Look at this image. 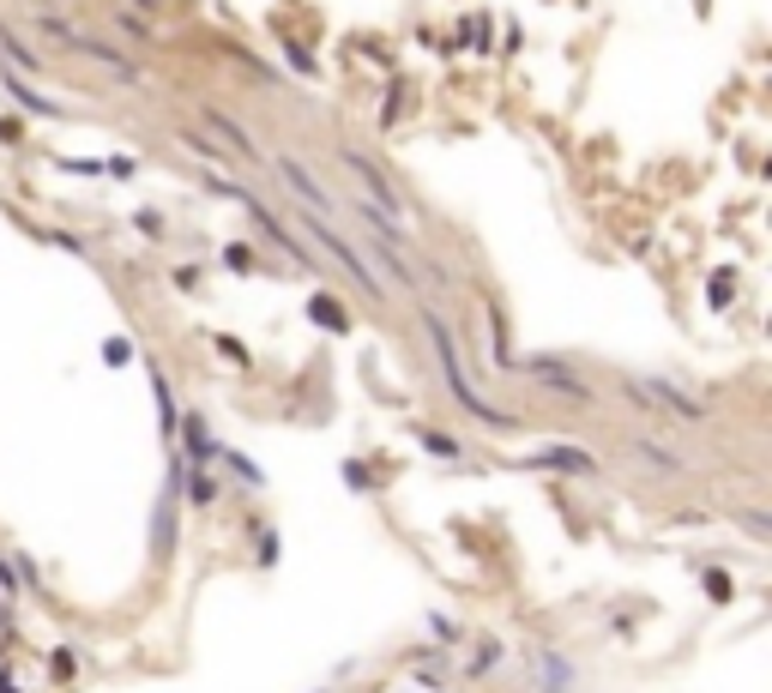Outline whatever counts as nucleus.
<instances>
[{
    "mask_svg": "<svg viewBox=\"0 0 772 693\" xmlns=\"http://www.w3.org/2000/svg\"><path fill=\"white\" fill-rule=\"evenodd\" d=\"M187 446H194L199 458H218V441L206 434V422H187Z\"/></svg>",
    "mask_w": 772,
    "mask_h": 693,
    "instance_id": "1",
    "label": "nucleus"
}]
</instances>
